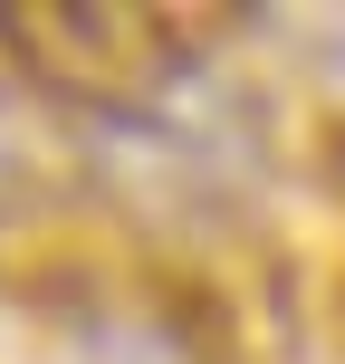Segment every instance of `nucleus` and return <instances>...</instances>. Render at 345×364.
<instances>
[{"instance_id":"1","label":"nucleus","mask_w":345,"mask_h":364,"mask_svg":"<svg viewBox=\"0 0 345 364\" xmlns=\"http://www.w3.org/2000/svg\"><path fill=\"white\" fill-rule=\"evenodd\" d=\"M211 48V19L173 10H0V77H29L38 96H77V106H134V96L173 87L192 58Z\"/></svg>"},{"instance_id":"2","label":"nucleus","mask_w":345,"mask_h":364,"mask_svg":"<svg viewBox=\"0 0 345 364\" xmlns=\"http://www.w3.org/2000/svg\"><path fill=\"white\" fill-rule=\"evenodd\" d=\"M0 192H10V173H0Z\"/></svg>"}]
</instances>
